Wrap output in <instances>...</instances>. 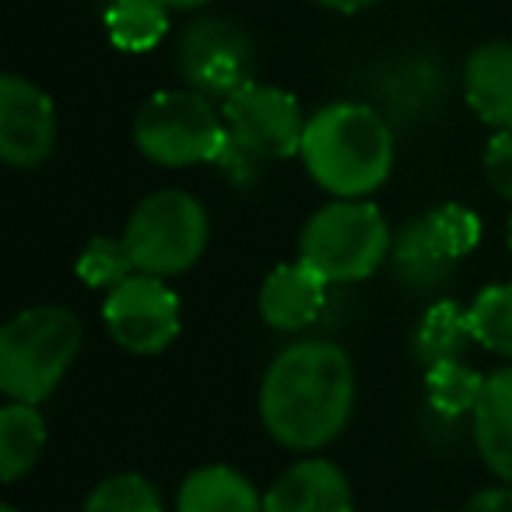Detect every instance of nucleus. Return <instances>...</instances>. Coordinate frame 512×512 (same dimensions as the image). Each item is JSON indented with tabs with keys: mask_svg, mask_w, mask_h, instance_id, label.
Wrapping results in <instances>:
<instances>
[{
	"mask_svg": "<svg viewBox=\"0 0 512 512\" xmlns=\"http://www.w3.org/2000/svg\"><path fill=\"white\" fill-rule=\"evenodd\" d=\"M355 411V365L334 341H295L267 365L260 418L274 442L313 453L348 428Z\"/></svg>",
	"mask_w": 512,
	"mask_h": 512,
	"instance_id": "obj_1",
	"label": "nucleus"
},
{
	"mask_svg": "<svg viewBox=\"0 0 512 512\" xmlns=\"http://www.w3.org/2000/svg\"><path fill=\"white\" fill-rule=\"evenodd\" d=\"M393 127L365 102H330L316 109L302 137V165L334 200H365L393 172Z\"/></svg>",
	"mask_w": 512,
	"mask_h": 512,
	"instance_id": "obj_2",
	"label": "nucleus"
},
{
	"mask_svg": "<svg viewBox=\"0 0 512 512\" xmlns=\"http://www.w3.org/2000/svg\"><path fill=\"white\" fill-rule=\"evenodd\" d=\"M81 351V323L64 306H32L0 327V390L15 404H43Z\"/></svg>",
	"mask_w": 512,
	"mask_h": 512,
	"instance_id": "obj_3",
	"label": "nucleus"
},
{
	"mask_svg": "<svg viewBox=\"0 0 512 512\" xmlns=\"http://www.w3.org/2000/svg\"><path fill=\"white\" fill-rule=\"evenodd\" d=\"M390 249V221L372 200H334L320 207L299 235V260L327 285H355L372 278Z\"/></svg>",
	"mask_w": 512,
	"mask_h": 512,
	"instance_id": "obj_4",
	"label": "nucleus"
},
{
	"mask_svg": "<svg viewBox=\"0 0 512 512\" xmlns=\"http://www.w3.org/2000/svg\"><path fill=\"white\" fill-rule=\"evenodd\" d=\"M120 239L137 274L165 281L186 274L204 256L211 221L193 193L155 190L130 211Z\"/></svg>",
	"mask_w": 512,
	"mask_h": 512,
	"instance_id": "obj_5",
	"label": "nucleus"
},
{
	"mask_svg": "<svg viewBox=\"0 0 512 512\" xmlns=\"http://www.w3.org/2000/svg\"><path fill=\"white\" fill-rule=\"evenodd\" d=\"M225 141L228 127L221 109L193 88L151 95L134 116L137 151L165 169H186V165L204 162L214 165Z\"/></svg>",
	"mask_w": 512,
	"mask_h": 512,
	"instance_id": "obj_6",
	"label": "nucleus"
},
{
	"mask_svg": "<svg viewBox=\"0 0 512 512\" xmlns=\"http://www.w3.org/2000/svg\"><path fill=\"white\" fill-rule=\"evenodd\" d=\"M221 116H225L228 137L260 162L299 155L309 123L295 95L260 81H249L235 95H228L221 102Z\"/></svg>",
	"mask_w": 512,
	"mask_h": 512,
	"instance_id": "obj_7",
	"label": "nucleus"
},
{
	"mask_svg": "<svg viewBox=\"0 0 512 512\" xmlns=\"http://www.w3.org/2000/svg\"><path fill=\"white\" fill-rule=\"evenodd\" d=\"M102 320H106L113 341L130 355H162L179 337V295L162 278L134 274L102 302Z\"/></svg>",
	"mask_w": 512,
	"mask_h": 512,
	"instance_id": "obj_8",
	"label": "nucleus"
},
{
	"mask_svg": "<svg viewBox=\"0 0 512 512\" xmlns=\"http://www.w3.org/2000/svg\"><path fill=\"white\" fill-rule=\"evenodd\" d=\"M179 71L193 92L225 102L253 81V43L225 18H200L183 32Z\"/></svg>",
	"mask_w": 512,
	"mask_h": 512,
	"instance_id": "obj_9",
	"label": "nucleus"
},
{
	"mask_svg": "<svg viewBox=\"0 0 512 512\" xmlns=\"http://www.w3.org/2000/svg\"><path fill=\"white\" fill-rule=\"evenodd\" d=\"M57 148L53 99L22 74L0 78V158L18 172L46 165Z\"/></svg>",
	"mask_w": 512,
	"mask_h": 512,
	"instance_id": "obj_10",
	"label": "nucleus"
},
{
	"mask_svg": "<svg viewBox=\"0 0 512 512\" xmlns=\"http://www.w3.org/2000/svg\"><path fill=\"white\" fill-rule=\"evenodd\" d=\"M264 512H355V498L337 463L299 460L267 488Z\"/></svg>",
	"mask_w": 512,
	"mask_h": 512,
	"instance_id": "obj_11",
	"label": "nucleus"
},
{
	"mask_svg": "<svg viewBox=\"0 0 512 512\" xmlns=\"http://www.w3.org/2000/svg\"><path fill=\"white\" fill-rule=\"evenodd\" d=\"M323 306H327V281L309 271L302 260L274 267L260 285V316L267 327L281 330V334L313 327Z\"/></svg>",
	"mask_w": 512,
	"mask_h": 512,
	"instance_id": "obj_12",
	"label": "nucleus"
},
{
	"mask_svg": "<svg viewBox=\"0 0 512 512\" xmlns=\"http://www.w3.org/2000/svg\"><path fill=\"white\" fill-rule=\"evenodd\" d=\"M463 95L481 123L512 130V43H484L463 64Z\"/></svg>",
	"mask_w": 512,
	"mask_h": 512,
	"instance_id": "obj_13",
	"label": "nucleus"
},
{
	"mask_svg": "<svg viewBox=\"0 0 512 512\" xmlns=\"http://www.w3.org/2000/svg\"><path fill=\"white\" fill-rule=\"evenodd\" d=\"M474 442L491 474L512 484V365L484 376L481 400L474 407Z\"/></svg>",
	"mask_w": 512,
	"mask_h": 512,
	"instance_id": "obj_14",
	"label": "nucleus"
},
{
	"mask_svg": "<svg viewBox=\"0 0 512 512\" xmlns=\"http://www.w3.org/2000/svg\"><path fill=\"white\" fill-rule=\"evenodd\" d=\"M176 512H264L253 481L225 463L193 470L176 498Z\"/></svg>",
	"mask_w": 512,
	"mask_h": 512,
	"instance_id": "obj_15",
	"label": "nucleus"
},
{
	"mask_svg": "<svg viewBox=\"0 0 512 512\" xmlns=\"http://www.w3.org/2000/svg\"><path fill=\"white\" fill-rule=\"evenodd\" d=\"M470 344H474L470 309H460L449 299L428 306L411 337L414 358H418L425 369H432V365H439V362H460Z\"/></svg>",
	"mask_w": 512,
	"mask_h": 512,
	"instance_id": "obj_16",
	"label": "nucleus"
},
{
	"mask_svg": "<svg viewBox=\"0 0 512 512\" xmlns=\"http://www.w3.org/2000/svg\"><path fill=\"white\" fill-rule=\"evenodd\" d=\"M390 256H393V267H397L400 281H404L407 288H414V292L442 288L456 267L432 242V235H428V228H425V218H411L397 228Z\"/></svg>",
	"mask_w": 512,
	"mask_h": 512,
	"instance_id": "obj_17",
	"label": "nucleus"
},
{
	"mask_svg": "<svg viewBox=\"0 0 512 512\" xmlns=\"http://www.w3.org/2000/svg\"><path fill=\"white\" fill-rule=\"evenodd\" d=\"M46 449V421L36 404H15L11 400L0 411V477L18 481L39 463Z\"/></svg>",
	"mask_w": 512,
	"mask_h": 512,
	"instance_id": "obj_18",
	"label": "nucleus"
},
{
	"mask_svg": "<svg viewBox=\"0 0 512 512\" xmlns=\"http://www.w3.org/2000/svg\"><path fill=\"white\" fill-rule=\"evenodd\" d=\"M109 43L123 53H148L169 32V8L162 0H113L106 11Z\"/></svg>",
	"mask_w": 512,
	"mask_h": 512,
	"instance_id": "obj_19",
	"label": "nucleus"
},
{
	"mask_svg": "<svg viewBox=\"0 0 512 512\" xmlns=\"http://www.w3.org/2000/svg\"><path fill=\"white\" fill-rule=\"evenodd\" d=\"M484 390V376H477L467 362H439L425 369V400L442 418H463L474 414Z\"/></svg>",
	"mask_w": 512,
	"mask_h": 512,
	"instance_id": "obj_20",
	"label": "nucleus"
},
{
	"mask_svg": "<svg viewBox=\"0 0 512 512\" xmlns=\"http://www.w3.org/2000/svg\"><path fill=\"white\" fill-rule=\"evenodd\" d=\"M470 330L474 344L512 362V281L477 292V299L470 302Z\"/></svg>",
	"mask_w": 512,
	"mask_h": 512,
	"instance_id": "obj_21",
	"label": "nucleus"
},
{
	"mask_svg": "<svg viewBox=\"0 0 512 512\" xmlns=\"http://www.w3.org/2000/svg\"><path fill=\"white\" fill-rule=\"evenodd\" d=\"M74 271H78V278L85 281L88 288H106V295L137 274L123 239H109V235H95V239L81 249Z\"/></svg>",
	"mask_w": 512,
	"mask_h": 512,
	"instance_id": "obj_22",
	"label": "nucleus"
},
{
	"mask_svg": "<svg viewBox=\"0 0 512 512\" xmlns=\"http://www.w3.org/2000/svg\"><path fill=\"white\" fill-rule=\"evenodd\" d=\"M425 228L439 246V253L449 256L453 264H460L463 256L481 242V218L463 204H439L435 211L425 214Z\"/></svg>",
	"mask_w": 512,
	"mask_h": 512,
	"instance_id": "obj_23",
	"label": "nucleus"
},
{
	"mask_svg": "<svg viewBox=\"0 0 512 512\" xmlns=\"http://www.w3.org/2000/svg\"><path fill=\"white\" fill-rule=\"evenodd\" d=\"M85 512H165L158 488L141 474H116L106 477L88 495Z\"/></svg>",
	"mask_w": 512,
	"mask_h": 512,
	"instance_id": "obj_24",
	"label": "nucleus"
},
{
	"mask_svg": "<svg viewBox=\"0 0 512 512\" xmlns=\"http://www.w3.org/2000/svg\"><path fill=\"white\" fill-rule=\"evenodd\" d=\"M484 172L498 197L512 200V130H495L484 148Z\"/></svg>",
	"mask_w": 512,
	"mask_h": 512,
	"instance_id": "obj_25",
	"label": "nucleus"
},
{
	"mask_svg": "<svg viewBox=\"0 0 512 512\" xmlns=\"http://www.w3.org/2000/svg\"><path fill=\"white\" fill-rule=\"evenodd\" d=\"M214 165H218L225 176H232L239 186H249V183H256L260 179V158L256 155H249L246 148H239V144L228 137L225 141V148H221V155L214 158Z\"/></svg>",
	"mask_w": 512,
	"mask_h": 512,
	"instance_id": "obj_26",
	"label": "nucleus"
},
{
	"mask_svg": "<svg viewBox=\"0 0 512 512\" xmlns=\"http://www.w3.org/2000/svg\"><path fill=\"white\" fill-rule=\"evenodd\" d=\"M463 512H512V488H484L463 505Z\"/></svg>",
	"mask_w": 512,
	"mask_h": 512,
	"instance_id": "obj_27",
	"label": "nucleus"
},
{
	"mask_svg": "<svg viewBox=\"0 0 512 512\" xmlns=\"http://www.w3.org/2000/svg\"><path fill=\"white\" fill-rule=\"evenodd\" d=\"M313 4H320V8H327V11H337V15H358V11L372 8L376 0H313Z\"/></svg>",
	"mask_w": 512,
	"mask_h": 512,
	"instance_id": "obj_28",
	"label": "nucleus"
},
{
	"mask_svg": "<svg viewBox=\"0 0 512 512\" xmlns=\"http://www.w3.org/2000/svg\"><path fill=\"white\" fill-rule=\"evenodd\" d=\"M169 11H197V8H207L211 0H162Z\"/></svg>",
	"mask_w": 512,
	"mask_h": 512,
	"instance_id": "obj_29",
	"label": "nucleus"
},
{
	"mask_svg": "<svg viewBox=\"0 0 512 512\" xmlns=\"http://www.w3.org/2000/svg\"><path fill=\"white\" fill-rule=\"evenodd\" d=\"M0 512H18V509H15V505H4V509H0Z\"/></svg>",
	"mask_w": 512,
	"mask_h": 512,
	"instance_id": "obj_30",
	"label": "nucleus"
},
{
	"mask_svg": "<svg viewBox=\"0 0 512 512\" xmlns=\"http://www.w3.org/2000/svg\"><path fill=\"white\" fill-rule=\"evenodd\" d=\"M509 249H512V221H509Z\"/></svg>",
	"mask_w": 512,
	"mask_h": 512,
	"instance_id": "obj_31",
	"label": "nucleus"
}]
</instances>
